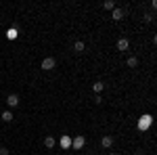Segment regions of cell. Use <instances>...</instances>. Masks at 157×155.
<instances>
[{
  "label": "cell",
  "mask_w": 157,
  "mask_h": 155,
  "mask_svg": "<svg viewBox=\"0 0 157 155\" xmlns=\"http://www.w3.org/2000/svg\"><path fill=\"white\" fill-rule=\"evenodd\" d=\"M6 38H9V40H17V38H19V29H17V27H9V29H6Z\"/></svg>",
  "instance_id": "8992f818"
},
{
  "label": "cell",
  "mask_w": 157,
  "mask_h": 155,
  "mask_svg": "<svg viewBox=\"0 0 157 155\" xmlns=\"http://www.w3.org/2000/svg\"><path fill=\"white\" fill-rule=\"evenodd\" d=\"M103 88H105V84H103V82H94V84H92V90H94L97 95L101 92V90H103Z\"/></svg>",
  "instance_id": "5bb4252c"
},
{
  "label": "cell",
  "mask_w": 157,
  "mask_h": 155,
  "mask_svg": "<svg viewBox=\"0 0 157 155\" xmlns=\"http://www.w3.org/2000/svg\"><path fill=\"white\" fill-rule=\"evenodd\" d=\"M128 48H130V40H128V38H120V40H117V50L126 52Z\"/></svg>",
  "instance_id": "277c9868"
},
{
  "label": "cell",
  "mask_w": 157,
  "mask_h": 155,
  "mask_svg": "<svg viewBox=\"0 0 157 155\" xmlns=\"http://www.w3.org/2000/svg\"><path fill=\"white\" fill-rule=\"evenodd\" d=\"M73 50H75V52L80 55V52H84V50H86V44H84V42H82V40H78V42L73 44Z\"/></svg>",
  "instance_id": "30bf717a"
},
{
  "label": "cell",
  "mask_w": 157,
  "mask_h": 155,
  "mask_svg": "<svg viewBox=\"0 0 157 155\" xmlns=\"http://www.w3.org/2000/svg\"><path fill=\"white\" fill-rule=\"evenodd\" d=\"M101 145H103L105 149H109V147L113 145V136H109V134H105V136L101 138Z\"/></svg>",
  "instance_id": "52a82bcc"
},
{
  "label": "cell",
  "mask_w": 157,
  "mask_h": 155,
  "mask_svg": "<svg viewBox=\"0 0 157 155\" xmlns=\"http://www.w3.org/2000/svg\"><path fill=\"white\" fill-rule=\"evenodd\" d=\"M84 145H86V138L82 136V134H78L75 138H71V147H73V149H82Z\"/></svg>",
  "instance_id": "3957f363"
},
{
  "label": "cell",
  "mask_w": 157,
  "mask_h": 155,
  "mask_svg": "<svg viewBox=\"0 0 157 155\" xmlns=\"http://www.w3.org/2000/svg\"><path fill=\"white\" fill-rule=\"evenodd\" d=\"M6 105H9V107H17V105H19V95H9L6 96Z\"/></svg>",
  "instance_id": "5b68a950"
},
{
  "label": "cell",
  "mask_w": 157,
  "mask_h": 155,
  "mask_svg": "<svg viewBox=\"0 0 157 155\" xmlns=\"http://www.w3.org/2000/svg\"><path fill=\"white\" fill-rule=\"evenodd\" d=\"M0 155H11V151L6 147H0Z\"/></svg>",
  "instance_id": "2e32d148"
},
{
  "label": "cell",
  "mask_w": 157,
  "mask_h": 155,
  "mask_svg": "<svg viewBox=\"0 0 157 155\" xmlns=\"http://www.w3.org/2000/svg\"><path fill=\"white\" fill-rule=\"evenodd\" d=\"M0 147H2V145H0Z\"/></svg>",
  "instance_id": "d6986e66"
},
{
  "label": "cell",
  "mask_w": 157,
  "mask_h": 155,
  "mask_svg": "<svg viewBox=\"0 0 157 155\" xmlns=\"http://www.w3.org/2000/svg\"><path fill=\"white\" fill-rule=\"evenodd\" d=\"M151 124H153V115H149V113H145V115H140L138 118V130H149L151 128Z\"/></svg>",
  "instance_id": "6da1fadb"
},
{
  "label": "cell",
  "mask_w": 157,
  "mask_h": 155,
  "mask_svg": "<svg viewBox=\"0 0 157 155\" xmlns=\"http://www.w3.org/2000/svg\"><path fill=\"white\" fill-rule=\"evenodd\" d=\"M0 118H2V122H13V118H15V115H13L11 111H4V113H2Z\"/></svg>",
  "instance_id": "4fadbf2b"
},
{
  "label": "cell",
  "mask_w": 157,
  "mask_h": 155,
  "mask_svg": "<svg viewBox=\"0 0 157 155\" xmlns=\"http://www.w3.org/2000/svg\"><path fill=\"white\" fill-rule=\"evenodd\" d=\"M128 67H138V59H136V57H128Z\"/></svg>",
  "instance_id": "9a60e30c"
},
{
  "label": "cell",
  "mask_w": 157,
  "mask_h": 155,
  "mask_svg": "<svg viewBox=\"0 0 157 155\" xmlns=\"http://www.w3.org/2000/svg\"><path fill=\"white\" fill-rule=\"evenodd\" d=\"M111 17H113L115 21H121V19H124V11H121V9H113V13H111Z\"/></svg>",
  "instance_id": "8fae6325"
},
{
  "label": "cell",
  "mask_w": 157,
  "mask_h": 155,
  "mask_svg": "<svg viewBox=\"0 0 157 155\" xmlns=\"http://www.w3.org/2000/svg\"><path fill=\"white\" fill-rule=\"evenodd\" d=\"M61 147H63V149H69V147H71V136H67V134L61 136Z\"/></svg>",
  "instance_id": "9c48e42d"
},
{
  "label": "cell",
  "mask_w": 157,
  "mask_h": 155,
  "mask_svg": "<svg viewBox=\"0 0 157 155\" xmlns=\"http://www.w3.org/2000/svg\"><path fill=\"white\" fill-rule=\"evenodd\" d=\"M109 155H117V153H113V151H111V153H109Z\"/></svg>",
  "instance_id": "e0dca14e"
},
{
  "label": "cell",
  "mask_w": 157,
  "mask_h": 155,
  "mask_svg": "<svg viewBox=\"0 0 157 155\" xmlns=\"http://www.w3.org/2000/svg\"><path fill=\"white\" fill-rule=\"evenodd\" d=\"M55 67H57V59L55 57H44L42 59V69L44 72H52Z\"/></svg>",
  "instance_id": "7a4b0ae2"
},
{
  "label": "cell",
  "mask_w": 157,
  "mask_h": 155,
  "mask_svg": "<svg viewBox=\"0 0 157 155\" xmlns=\"http://www.w3.org/2000/svg\"><path fill=\"white\" fill-rule=\"evenodd\" d=\"M55 145H57L55 136H44V147H46V149H52Z\"/></svg>",
  "instance_id": "ba28073f"
},
{
  "label": "cell",
  "mask_w": 157,
  "mask_h": 155,
  "mask_svg": "<svg viewBox=\"0 0 157 155\" xmlns=\"http://www.w3.org/2000/svg\"><path fill=\"white\" fill-rule=\"evenodd\" d=\"M52 155H57V153H52Z\"/></svg>",
  "instance_id": "ac0fdd59"
},
{
  "label": "cell",
  "mask_w": 157,
  "mask_h": 155,
  "mask_svg": "<svg viewBox=\"0 0 157 155\" xmlns=\"http://www.w3.org/2000/svg\"><path fill=\"white\" fill-rule=\"evenodd\" d=\"M103 9L113 11V9H115V0H105V2H103Z\"/></svg>",
  "instance_id": "7c38bea8"
}]
</instances>
